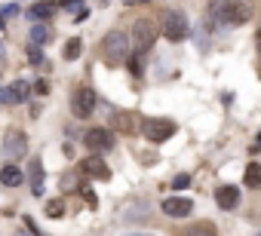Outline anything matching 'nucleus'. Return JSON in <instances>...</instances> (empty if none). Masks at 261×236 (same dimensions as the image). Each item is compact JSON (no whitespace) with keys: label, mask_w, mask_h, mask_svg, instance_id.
Masks as SVG:
<instances>
[{"label":"nucleus","mask_w":261,"mask_h":236,"mask_svg":"<svg viewBox=\"0 0 261 236\" xmlns=\"http://www.w3.org/2000/svg\"><path fill=\"white\" fill-rule=\"evenodd\" d=\"M71 111H74L80 120L92 117V111H95V92H92L89 86H80V89H74V95H71Z\"/></svg>","instance_id":"39448f33"},{"label":"nucleus","mask_w":261,"mask_h":236,"mask_svg":"<svg viewBox=\"0 0 261 236\" xmlns=\"http://www.w3.org/2000/svg\"><path fill=\"white\" fill-rule=\"evenodd\" d=\"M65 212V203H62V199H49V203H46V215L49 218H59Z\"/></svg>","instance_id":"aec40b11"},{"label":"nucleus","mask_w":261,"mask_h":236,"mask_svg":"<svg viewBox=\"0 0 261 236\" xmlns=\"http://www.w3.org/2000/svg\"><path fill=\"white\" fill-rule=\"evenodd\" d=\"M129 37L123 31H108L101 40V62L111 65V68H120L123 62H129Z\"/></svg>","instance_id":"f257e3e1"},{"label":"nucleus","mask_w":261,"mask_h":236,"mask_svg":"<svg viewBox=\"0 0 261 236\" xmlns=\"http://www.w3.org/2000/svg\"><path fill=\"white\" fill-rule=\"evenodd\" d=\"M215 15L224 22V25H246L252 19V6L246 0H221L215 6Z\"/></svg>","instance_id":"7ed1b4c3"},{"label":"nucleus","mask_w":261,"mask_h":236,"mask_svg":"<svg viewBox=\"0 0 261 236\" xmlns=\"http://www.w3.org/2000/svg\"><path fill=\"white\" fill-rule=\"evenodd\" d=\"M160 22H163V34H166V40H172V43L184 40L187 34H190V28H187V19H184V12H178V9H166Z\"/></svg>","instance_id":"20e7f679"},{"label":"nucleus","mask_w":261,"mask_h":236,"mask_svg":"<svg viewBox=\"0 0 261 236\" xmlns=\"http://www.w3.org/2000/svg\"><path fill=\"white\" fill-rule=\"evenodd\" d=\"M15 12H19V6H15V3H9V6H3V9H0V25H3L6 19H12V15Z\"/></svg>","instance_id":"5701e85b"},{"label":"nucleus","mask_w":261,"mask_h":236,"mask_svg":"<svg viewBox=\"0 0 261 236\" xmlns=\"http://www.w3.org/2000/svg\"><path fill=\"white\" fill-rule=\"evenodd\" d=\"M258 236H261V233H258Z\"/></svg>","instance_id":"c756f323"},{"label":"nucleus","mask_w":261,"mask_h":236,"mask_svg":"<svg viewBox=\"0 0 261 236\" xmlns=\"http://www.w3.org/2000/svg\"><path fill=\"white\" fill-rule=\"evenodd\" d=\"M83 144H86L92 154H104V151L114 148V132H111V129H89V132L83 135Z\"/></svg>","instance_id":"6e6552de"},{"label":"nucleus","mask_w":261,"mask_h":236,"mask_svg":"<svg viewBox=\"0 0 261 236\" xmlns=\"http://www.w3.org/2000/svg\"><path fill=\"white\" fill-rule=\"evenodd\" d=\"M25 148H28L25 132L22 129H6V135H3V157L9 162H15L19 157H25Z\"/></svg>","instance_id":"423d86ee"},{"label":"nucleus","mask_w":261,"mask_h":236,"mask_svg":"<svg viewBox=\"0 0 261 236\" xmlns=\"http://www.w3.org/2000/svg\"><path fill=\"white\" fill-rule=\"evenodd\" d=\"M258 49H261V31H258Z\"/></svg>","instance_id":"cd10ccee"},{"label":"nucleus","mask_w":261,"mask_h":236,"mask_svg":"<svg viewBox=\"0 0 261 236\" xmlns=\"http://www.w3.org/2000/svg\"><path fill=\"white\" fill-rule=\"evenodd\" d=\"M120 129H123V132H132V117H129V114L120 117Z\"/></svg>","instance_id":"a878e982"},{"label":"nucleus","mask_w":261,"mask_h":236,"mask_svg":"<svg viewBox=\"0 0 261 236\" xmlns=\"http://www.w3.org/2000/svg\"><path fill=\"white\" fill-rule=\"evenodd\" d=\"M101 3H108V0H101Z\"/></svg>","instance_id":"c85d7f7f"},{"label":"nucleus","mask_w":261,"mask_h":236,"mask_svg":"<svg viewBox=\"0 0 261 236\" xmlns=\"http://www.w3.org/2000/svg\"><path fill=\"white\" fill-rule=\"evenodd\" d=\"M28 178H31V190H34V196H43V162H40L37 157L31 159Z\"/></svg>","instance_id":"ddd939ff"},{"label":"nucleus","mask_w":261,"mask_h":236,"mask_svg":"<svg viewBox=\"0 0 261 236\" xmlns=\"http://www.w3.org/2000/svg\"><path fill=\"white\" fill-rule=\"evenodd\" d=\"M34 92H37V95H46V92H49V83H46V80H37V83H34Z\"/></svg>","instance_id":"393cba45"},{"label":"nucleus","mask_w":261,"mask_h":236,"mask_svg":"<svg viewBox=\"0 0 261 236\" xmlns=\"http://www.w3.org/2000/svg\"><path fill=\"white\" fill-rule=\"evenodd\" d=\"M28 59H31V65H40V62H43L40 46H31V49H28Z\"/></svg>","instance_id":"b1692460"},{"label":"nucleus","mask_w":261,"mask_h":236,"mask_svg":"<svg viewBox=\"0 0 261 236\" xmlns=\"http://www.w3.org/2000/svg\"><path fill=\"white\" fill-rule=\"evenodd\" d=\"M9 92H12V101H28V95H31V86H28L25 80H15V83L9 86Z\"/></svg>","instance_id":"f3484780"},{"label":"nucleus","mask_w":261,"mask_h":236,"mask_svg":"<svg viewBox=\"0 0 261 236\" xmlns=\"http://www.w3.org/2000/svg\"><path fill=\"white\" fill-rule=\"evenodd\" d=\"M154 43H157V25L151 19H135L132 22V40H129L132 52L135 56H145L148 49H154Z\"/></svg>","instance_id":"f03ea898"},{"label":"nucleus","mask_w":261,"mask_h":236,"mask_svg":"<svg viewBox=\"0 0 261 236\" xmlns=\"http://www.w3.org/2000/svg\"><path fill=\"white\" fill-rule=\"evenodd\" d=\"M142 132H145V138H148V141L163 144L166 138L175 135V123H172V120H148V123L142 126Z\"/></svg>","instance_id":"0eeeda50"},{"label":"nucleus","mask_w":261,"mask_h":236,"mask_svg":"<svg viewBox=\"0 0 261 236\" xmlns=\"http://www.w3.org/2000/svg\"><path fill=\"white\" fill-rule=\"evenodd\" d=\"M74 3H77V0H62V6H68V9H71Z\"/></svg>","instance_id":"bb28decb"},{"label":"nucleus","mask_w":261,"mask_h":236,"mask_svg":"<svg viewBox=\"0 0 261 236\" xmlns=\"http://www.w3.org/2000/svg\"><path fill=\"white\" fill-rule=\"evenodd\" d=\"M163 212L169 218H187L194 212V203H190L187 196H169V199H163Z\"/></svg>","instance_id":"9d476101"},{"label":"nucleus","mask_w":261,"mask_h":236,"mask_svg":"<svg viewBox=\"0 0 261 236\" xmlns=\"http://www.w3.org/2000/svg\"><path fill=\"white\" fill-rule=\"evenodd\" d=\"M49 34H52V31H49L46 25H34V28H31V43H34V46L46 43V40H49Z\"/></svg>","instance_id":"a211bd4d"},{"label":"nucleus","mask_w":261,"mask_h":236,"mask_svg":"<svg viewBox=\"0 0 261 236\" xmlns=\"http://www.w3.org/2000/svg\"><path fill=\"white\" fill-rule=\"evenodd\" d=\"M215 203H218V209H224V212L237 209V206H240V190H237L234 184H221V187L215 190Z\"/></svg>","instance_id":"9b49d317"},{"label":"nucleus","mask_w":261,"mask_h":236,"mask_svg":"<svg viewBox=\"0 0 261 236\" xmlns=\"http://www.w3.org/2000/svg\"><path fill=\"white\" fill-rule=\"evenodd\" d=\"M52 12H56V3H52V0H43V3H34L28 9V19H49Z\"/></svg>","instance_id":"4468645a"},{"label":"nucleus","mask_w":261,"mask_h":236,"mask_svg":"<svg viewBox=\"0 0 261 236\" xmlns=\"http://www.w3.org/2000/svg\"><path fill=\"white\" fill-rule=\"evenodd\" d=\"M184 236H218V230L209 224V221H197L194 227H187V230H184Z\"/></svg>","instance_id":"dca6fc26"},{"label":"nucleus","mask_w":261,"mask_h":236,"mask_svg":"<svg viewBox=\"0 0 261 236\" xmlns=\"http://www.w3.org/2000/svg\"><path fill=\"white\" fill-rule=\"evenodd\" d=\"M190 184V175H175L172 178V190H184Z\"/></svg>","instance_id":"4be33fe9"},{"label":"nucleus","mask_w":261,"mask_h":236,"mask_svg":"<svg viewBox=\"0 0 261 236\" xmlns=\"http://www.w3.org/2000/svg\"><path fill=\"white\" fill-rule=\"evenodd\" d=\"M80 172H83V175H89V178H98V181H108V178H111V169H108V162H104L98 154L86 157V159L80 162Z\"/></svg>","instance_id":"1a4fd4ad"},{"label":"nucleus","mask_w":261,"mask_h":236,"mask_svg":"<svg viewBox=\"0 0 261 236\" xmlns=\"http://www.w3.org/2000/svg\"><path fill=\"white\" fill-rule=\"evenodd\" d=\"M25 181V172L15 166V162H6L3 169H0V184H6V187H19Z\"/></svg>","instance_id":"f8f14e48"},{"label":"nucleus","mask_w":261,"mask_h":236,"mask_svg":"<svg viewBox=\"0 0 261 236\" xmlns=\"http://www.w3.org/2000/svg\"><path fill=\"white\" fill-rule=\"evenodd\" d=\"M129 71H132L135 77H142V71H145V68H142V56H135V52L129 56Z\"/></svg>","instance_id":"412c9836"},{"label":"nucleus","mask_w":261,"mask_h":236,"mask_svg":"<svg viewBox=\"0 0 261 236\" xmlns=\"http://www.w3.org/2000/svg\"><path fill=\"white\" fill-rule=\"evenodd\" d=\"M80 52H83V43H80L77 37H71V40L65 43V59H68V62H71V59H77Z\"/></svg>","instance_id":"6ab92c4d"},{"label":"nucleus","mask_w":261,"mask_h":236,"mask_svg":"<svg viewBox=\"0 0 261 236\" xmlns=\"http://www.w3.org/2000/svg\"><path fill=\"white\" fill-rule=\"evenodd\" d=\"M243 178H246V187L258 190L261 187V166H258V162H249L246 172H243Z\"/></svg>","instance_id":"2eb2a0df"}]
</instances>
